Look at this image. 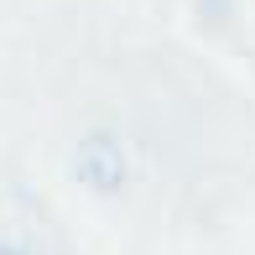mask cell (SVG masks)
Wrapping results in <instances>:
<instances>
[{
  "instance_id": "6da1fadb",
  "label": "cell",
  "mask_w": 255,
  "mask_h": 255,
  "mask_svg": "<svg viewBox=\"0 0 255 255\" xmlns=\"http://www.w3.org/2000/svg\"><path fill=\"white\" fill-rule=\"evenodd\" d=\"M0 255H21V250H10V245H0Z\"/></svg>"
}]
</instances>
